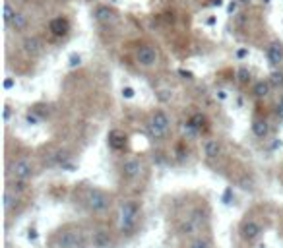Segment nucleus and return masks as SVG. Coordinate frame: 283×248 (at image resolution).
<instances>
[{
	"mask_svg": "<svg viewBox=\"0 0 283 248\" xmlns=\"http://www.w3.org/2000/svg\"><path fill=\"white\" fill-rule=\"evenodd\" d=\"M90 233L80 225H64L50 237V248H88Z\"/></svg>",
	"mask_w": 283,
	"mask_h": 248,
	"instance_id": "nucleus-1",
	"label": "nucleus"
},
{
	"mask_svg": "<svg viewBox=\"0 0 283 248\" xmlns=\"http://www.w3.org/2000/svg\"><path fill=\"white\" fill-rule=\"evenodd\" d=\"M140 223V203L134 200L120 203V217H118V231L122 235H134Z\"/></svg>",
	"mask_w": 283,
	"mask_h": 248,
	"instance_id": "nucleus-2",
	"label": "nucleus"
},
{
	"mask_svg": "<svg viewBox=\"0 0 283 248\" xmlns=\"http://www.w3.org/2000/svg\"><path fill=\"white\" fill-rule=\"evenodd\" d=\"M111 196L105 192V190H101V188H90L88 190V194H86V205L90 207V211H94V213H103V211H107L109 207H111Z\"/></svg>",
	"mask_w": 283,
	"mask_h": 248,
	"instance_id": "nucleus-3",
	"label": "nucleus"
},
{
	"mask_svg": "<svg viewBox=\"0 0 283 248\" xmlns=\"http://www.w3.org/2000/svg\"><path fill=\"white\" fill-rule=\"evenodd\" d=\"M169 126H171L169 116L163 111H155L153 116H151V120H149V124H147V130L155 140H161L169 132Z\"/></svg>",
	"mask_w": 283,
	"mask_h": 248,
	"instance_id": "nucleus-4",
	"label": "nucleus"
},
{
	"mask_svg": "<svg viewBox=\"0 0 283 248\" xmlns=\"http://www.w3.org/2000/svg\"><path fill=\"white\" fill-rule=\"evenodd\" d=\"M90 247L92 248H115V237L109 229L97 227L90 231Z\"/></svg>",
	"mask_w": 283,
	"mask_h": 248,
	"instance_id": "nucleus-5",
	"label": "nucleus"
},
{
	"mask_svg": "<svg viewBox=\"0 0 283 248\" xmlns=\"http://www.w3.org/2000/svg\"><path fill=\"white\" fill-rule=\"evenodd\" d=\"M238 233H240V239L246 241V243H256L262 235V225H260L256 219H242V223L238 227Z\"/></svg>",
	"mask_w": 283,
	"mask_h": 248,
	"instance_id": "nucleus-6",
	"label": "nucleus"
},
{
	"mask_svg": "<svg viewBox=\"0 0 283 248\" xmlns=\"http://www.w3.org/2000/svg\"><path fill=\"white\" fill-rule=\"evenodd\" d=\"M10 175H12L16 181H27V179H31V175H33V167H31V163H29L27 159H18V161L10 167Z\"/></svg>",
	"mask_w": 283,
	"mask_h": 248,
	"instance_id": "nucleus-7",
	"label": "nucleus"
},
{
	"mask_svg": "<svg viewBox=\"0 0 283 248\" xmlns=\"http://www.w3.org/2000/svg\"><path fill=\"white\" fill-rule=\"evenodd\" d=\"M120 173H122L124 179L134 181V179H138L142 175V163L138 159H126L122 163V167H120Z\"/></svg>",
	"mask_w": 283,
	"mask_h": 248,
	"instance_id": "nucleus-8",
	"label": "nucleus"
},
{
	"mask_svg": "<svg viewBox=\"0 0 283 248\" xmlns=\"http://www.w3.org/2000/svg\"><path fill=\"white\" fill-rule=\"evenodd\" d=\"M136 58H138V62H140L142 66H153V64L157 62V50H155L153 47L143 45L138 49Z\"/></svg>",
	"mask_w": 283,
	"mask_h": 248,
	"instance_id": "nucleus-9",
	"label": "nucleus"
},
{
	"mask_svg": "<svg viewBox=\"0 0 283 248\" xmlns=\"http://www.w3.org/2000/svg\"><path fill=\"white\" fill-rule=\"evenodd\" d=\"M48 31L54 35V37H64L68 31H70V23L66 18H54L48 23Z\"/></svg>",
	"mask_w": 283,
	"mask_h": 248,
	"instance_id": "nucleus-10",
	"label": "nucleus"
},
{
	"mask_svg": "<svg viewBox=\"0 0 283 248\" xmlns=\"http://www.w3.org/2000/svg\"><path fill=\"white\" fill-rule=\"evenodd\" d=\"M268 60H270V64L272 66H280L283 62V45L280 41H274V43H270L268 47Z\"/></svg>",
	"mask_w": 283,
	"mask_h": 248,
	"instance_id": "nucleus-11",
	"label": "nucleus"
},
{
	"mask_svg": "<svg viewBox=\"0 0 283 248\" xmlns=\"http://www.w3.org/2000/svg\"><path fill=\"white\" fill-rule=\"evenodd\" d=\"M24 50L27 52V54H31V56L39 54V52L43 50V43H41V39H39V37H25L24 39Z\"/></svg>",
	"mask_w": 283,
	"mask_h": 248,
	"instance_id": "nucleus-12",
	"label": "nucleus"
},
{
	"mask_svg": "<svg viewBox=\"0 0 283 248\" xmlns=\"http://www.w3.org/2000/svg\"><path fill=\"white\" fill-rule=\"evenodd\" d=\"M204 153H206L208 159L219 157V155H221V144H219L217 140H208V142L204 144Z\"/></svg>",
	"mask_w": 283,
	"mask_h": 248,
	"instance_id": "nucleus-13",
	"label": "nucleus"
},
{
	"mask_svg": "<svg viewBox=\"0 0 283 248\" xmlns=\"http://www.w3.org/2000/svg\"><path fill=\"white\" fill-rule=\"evenodd\" d=\"M252 132H254L256 138H266V136L270 134V124L264 118H256L252 122Z\"/></svg>",
	"mask_w": 283,
	"mask_h": 248,
	"instance_id": "nucleus-14",
	"label": "nucleus"
},
{
	"mask_svg": "<svg viewBox=\"0 0 283 248\" xmlns=\"http://www.w3.org/2000/svg\"><path fill=\"white\" fill-rule=\"evenodd\" d=\"M115 18V14H113V10L109 8V6H97V10H95V20L101 23H107L111 22Z\"/></svg>",
	"mask_w": 283,
	"mask_h": 248,
	"instance_id": "nucleus-15",
	"label": "nucleus"
},
{
	"mask_svg": "<svg viewBox=\"0 0 283 248\" xmlns=\"http://www.w3.org/2000/svg\"><path fill=\"white\" fill-rule=\"evenodd\" d=\"M16 203H18V194H16L14 190H10V188H8V190L4 192V211H6V213H10V211H12V207H14Z\"/></svg>",
	"mask_w": 283,
	"mask_h": 248,
	"instance_id": "nucleus-16",
	"label": "nucleus"
},
{
	"mask_svg": "<svg viewBox=\"0 0 283 248\" xmlns=\"http://www.w3.org/2000/svg\"><path fill=\"white\" fill-rule=\"evenodd\" d=\"M10 27H12L14 31H24L25 27H27V16L22 14V12H16V16H14V20L10 23Z\"/></svg>",
	"mask_w": 283,
	"mask_h": 248,
	"instance_id": "nucleus-17",
	"label": "nucleus"
},
{
	"mask_svg": "<svg viewBox=\"0 0 283 248\" xmlns=\"http://www.w3.org/2000/svg\"><path fill=\"white\" fill-rule=\"evenodd\" d=\"M109 144H111L113 149H122L124 144H126V138L120 134V132H117V130H113V132L109 134Z\"/></svg>",
	"mask_w": 283,
	"mask_h": 248,
	"instance_id": "nucleus-18",
	"label": "nucleus"
},
{
	"mask_svg": "<svg viewBox=\"0 0 283 248\" xmlns=\"http://www.w3.org/2000/svg\"><path fill=\"white\" fill-rule=\"evenodd\" d=\"M270 82H256V86H254V97H258V99H264V97H268L270 95Z\"/></svg>",
	"mask_w": 283,
	"mask_h": 248,
	"instance_id": "nucleus-19",
	"label": "nucleus"
},
{
	"mask_svg": "<svg viewBox=\"0 0 283 248\" xmlns=\"http://www.w3.org/2000/svg\"><path fill=\"white\" fill-rule=\"evenodd\" d=\"M190 248H212V243L206 237H194L190 243Z\"/></svg>",
	"mask_w": 283,
	"mask_h": 248,
	"instance_id": "nucleus-20",
	"label": "nucleus"
},
{
	"mask_svg": "<svg viewBox=\"0 0 283 248\" xmlns=\"http://www.w3.org/2000/svg\"><path fill=\"white\" fill-rule=\"evenodd\" d=\"M14 16H16V10L12 8V4H10V2H4V23L10 25L12 20H14Z\"/></svg>",
	"mask_w": 283,
	"mask_h": 248,
	"instance_id": "nucleus-21",
	"label": "nucleus"
},
{
	"mask_svg": "<svg viewBox=\"0 0 283 248\" xmlns=\"http://www.w3.org/2000/svg\"><path fill=\"white\" fill-rule=\"evenodd\" d=\"M270 84L276 86V88H283V72L274 70V72L270 74Z\"/></svg>",
	"mask_w": 283,
	"mask_h": 248,
	"instance_id": "nucleus-22",
	"label": "nucleus"
},
{
	"mask_svg": "<svg viewBox=\"0 0 283 248\" xmlns=\"http://www.w3.org/2000/svg\"><path fill=\"white\" fill-rule=\"evenodd\" d=\"M236 76H238V82H240V84H248V82H250V72H248V68L240 66L238 72H236Z\"/></svg>",
	"mask_w": 283,
	"mask_h": 248,
	"instance_id": "nucleus-23",
	"label": "nucleus"
},
{
	"mask_svg": "<svg viewBox=\"0 0 283 248\" xmlns=\"http://www.w3.org/2000/svg\"><path fill=\"white\" fill-rule=\"evenodd\" d=\"M25 188H27V184H25V181H16V179H14V182H12V186H10V190H14L16 194L24 192Z\"/></svg>",
	"mask_w": 283,
	"mask_h": 248,
	"instance_id": "nucleus-24",
	"label": "nucleus"
},
{
	"mask_svg": "<svg viewBox=\"0 0 283 248\" xmlns=\"http://www.w3.org/2000/svg\"><path fill=\"white\" fill-rule=\"evenodd\" d=\"M25 122H27V124H31V126H33V124H37V122H39V116H37V113H27V114H25Z\"/></svg>",
	"mask_w": 283,
	"mask_h": 248,
	"instance_id": "nucleus-25",
	"label": "nucleus"
},
{
	"mask_svg": "<svg viewBox=\"0 0 283 248\" xmlns=\"http://www.w3.org/2000/svg\"><path fill=\"white\" fill-rule=\"evenodd\" d=\"M80 64H82V58H80L78 54H72L70 60H68V66H70V68H76V66H80Z\"/></svg>",
	"mask_w": 283,
	"mask_h": 248,
	"instance_id": "nucleus-26",
	"label": "nucleus"
},
{
	"mask_svg": "<svg viewBox=\"0 0 283 248\" xmlns=\"http://www.w3.org/2000/svg\"><path fill=\"white\" fill-rule=\"evenodd\" d=\"M122 97L124 99H132L134 97V90L132 88H122Z\"/></svg>",
	"mask_w": 283,
	"mask_h": 248,
	"instance_id": "nucleus-27",
	"label": "nucleus"
},
{
	"mask_svg": "<svg viewBox=\"0 0 283 248\" xmlns=\"http://www.w3.org/2000/svg\"><path fill=\"white\" fill-rule=\"evenodd\" d=\"M179 74H181L185 80H192V78H194V74H192V72H187V70H179Z\"/></svg>",
	"mask_w": 283,
	"mask_h": 248,
	"instance_id": "nucleus-28",
	"label": "nucleus"
},
{
	"mask_svg": "<svg viewBox=\"0 0 283 248\" xmlns=\"http://www.w3.org/2000/svg\"><path fill=\"white\" fill-rule=\"evenodd\" d=\"M236 6H238V0H233V2L227 6V12H229V14H233V12L236 10Z\"/></svg>",
	"mask_w": 283,
	"mask_h": 248,
	"instance_id": "nucleus-29",
	"label": "nucleus"
},
{
	"mask_svg": "<svg viewBox=\"0 0 283 248\" xmlns=\"http://www.w3.org/2000/svg\"><path fill=\"white\" fill-rule=\"evenodd\" d=\"M276 114H278V116H280V118L283 120V105H282V103L276 107Z\"/></svg>",
	"mask_w": 283,
	"mask_h": 248,
	"instance_id": "nucleus-30",
	"label": "nucleus"
},
{
	"mask_svg": "<svg viewBox=\"0 0 283 248\" xmlns=\"http://www.w3.org/2000/svg\"><path fill=\"white\" fill-rule=\"evenodd\" d=\"M246 54H248V50H246V49H240V50H236V56H238V58H242V56H246Z\"/></svg>",
	"mask_w": 283,
	"mask_h": 248,
	"instance_id": "nucleus-31",
	"label": "nucleus"
},
{
	"mask_svg": "<svg viewBox=\"0 0 283 248\" xmlns=\"http://www.w3.org/2000/svg\"><path fill=\"white\" fill-rule=\"evenodd\" d=\"M12 86H14V80H6V82H4V88H6V90H10Z\"/></svg>",
	"mask_w": 283,
	"mask_h": 248,
	"instance_id": "nucleus-32",
	"label": "nucleus"
},
{
	"mask_svg": "<svg viewBox=\"0 0 283 248\" xmlns=\"http://www.w3.org/2000/svg\"><path fill=\"white\" fill-rule=\"evenodd\" d=\"M217 97H219V99H225L227 95H225V91H217Z\"/></svg>",
	"mask_w": 283,
	"mask_h": 248,
	"instance_id": "nucleus-33",
	"label": "nucleus"
},
{
	"mask_svg": "<svg viewBox=\"0 0 283 248\" xmlns=\"http://www.w3.org/2000/svg\"><path fill=\"white\" fill-rule=\"evenodd\" d=\"M8 116H10V111H8V107H6V111H4V120H8Z\"/></svg>",
	"mask_w": 283,
	"mask_h": 248,
	"instance_id": "nucleus-34",
	"label": "nucleus"
},
{
	"mask_svg": "<svg viewBox=\"0 0 283 248\" xmlns=\"http://www.w3.org/2000/svg\"><path fill=\"white\" fill-rule=\"evenodd\" d=\"M223 4V0H213V6H221Z\"/></svg>",
	"mask_w": 283,
	"mask_h": 248,
	"instance_id": "nucleus-35",
	"label": "nucleus"
},
{
	"mask_svg": "<svg viewBox=\"0 0 283 248\" xmlns=\"http://www.w3.org/2000/svg\"><path fill=\"white\" fill-rule=\"evenodd\" d=\"M238 2H242V4H248V2H252V0H238Z\"/></svg>",
	"mask_w": 283,
	"mask_h": 248,
	"instance_id": "nucleus-36",
	"label": "nucleus"
},
{
	"mask_svg": "<svg viewBox=\"0 0 283 248\" xmlns=\"http://www.w3.org/2000/svg\"><path fill=\"white\" fill-rule=\"evenodd\" d=\"M280 103H282V105H283V95H282V101H280Z\"/></svg>",
	"mask_w": 283,
	"mask_h": 248,
	"instance_id": "nucleus-37",
	"label": "nucleus"
}]
</instances>
